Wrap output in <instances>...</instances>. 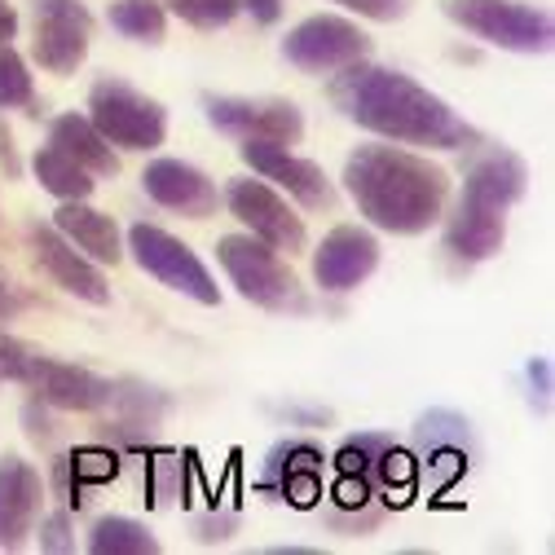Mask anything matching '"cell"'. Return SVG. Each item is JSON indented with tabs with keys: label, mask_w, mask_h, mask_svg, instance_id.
<instances>
[{
	"label": "cell",
	"mask_w": 555,
	"mask_h": 555,
	"mask_svg": "<svg viewBox=\"0 0 555 555\" xmlns=\"http://www.w3.org/2000/svg\"><path fill=\"white\" fill-rule=\"evenodd\" d=\"M36 102V85L27 72V57L14 44H0V111H18Z\"/></svg>",
	"instance_id": "83f0119b"
},
{
	"label": "cell",
	"mask_w": 555,
	"mask_h": 555,
	"mask_svg": "<svg viewBox=\"0 0 555 555\" xmlns=\"http://www.w3.org/2000/svg\"><path fill=\"white\" fill-rule=\"evenodd\" d=\"M53 230L72 247H80L93 264H119L124 260V238H119L115 217L89 207V198L85 203H62L53 212Z\"/></svg>",
	"instance_id": "ffe728a7"
},
{
	"label": "cell",
	"mask_w": 555,
	"mask_h": 555,
	"mask_svg": "<svg viewBox=\"0 0 555 555\" xmlns=\"http://www.w3.org/2000/svg\"><path fill=\"white\" fill-rule=\"evenodd\" d=\"M106 23L124 36V40H142V44H159L168 31V10L159 0H115Z\"/></svg>",
	"instance_id": "4316f807"
},
{
	"label": "cell",
	"mask_w": 555,
	"mask_h": 555,
	"mask_svg": "<svg viewBox=\"0 0 555 555\" xmlns=\"http://www.w3.org/2000/svg\"><path fill=\"white\" fill-rule=\"evenodd\" d=\"M49 142H53L62 155H72L80 168H89L93 177H115V172H119V155H115V146L93 128L89 115H76V111L57 115V119L49 124Z\"/></svg>",
	"instance_id": "7402d4cb"
},
{
	"label": "cell",
	"mask_w": 555,
	"mask_h": 555,
	"mask_svg": "<svg viewBox=\"0 0 555 555\" xmlns=\"http://www.w3.org/2000/svg\"><path fill=\"white\" fill-rule=\"evenodd\" d=\"M260 490L273 499H287L292 507H313L322 499V454L309 441L278 446L264 463Z\"/></svg>",
	"instance_id": "ac0fdd59"
},
{
	"label": "cell",
	"mask_w": 555,
	"mask_h": 555,
	"mask_svg": "<svg viewBox=\"0 0 555 555\" xmlns=\"http://www.w3.org/2000/svg\"><path fill=\"white\" fill-rule=\"evenodd\" d=\"M23 313V296L14 287V278L5 273V264H0V322H14Z\"/></svg>",
	"instance_id": "e575fe53"
},
{
	"label": "cell",
	"mask_w": 555,
	"mask_h": 555,
	"mask_svg": "<svg viewBox=\"0 0 555 555\" xmlns=\"http://www.w3.org/2000/svg\"><path fill=\"white\" fill-rule=\"evenodd\" d=\"M72 472H76V480H85V485H98V480H111L115 472H119V459H115V450H102V446H85V450H76L72 459Z\"/></svg>",
	"instance_id": "4dcf8cb0"
},
{
	"label": "cell",
	"mask_w": 555,
	"mask_h": 555,
	"mask_svg": "<svg viewBox=\"0 0 555 555\" xmlns=\"http://www.w3.org/2000/svg\"><path fill=\"white\" fill-rule=\"evenodd\" d=\"M27 247H31V260L44 269V278L53 287H62L66 296H76L85 305H111V283L106 273L80 251L66 243L53 225H27Z\"/></svg>",
	"instance_id": "8fae6325"
},
{
	"label": "cell",
	"mask_w": 555,
	"mask_h": 555,
	"mask_svg": "<svg viewBox=\"0 0 555 555\" xmlns=\"http://www.w3.org/2000/svg\"><path fill=\"white\" fill-rule=\"evenodd\" d=\"M217 260L230 273V283L238 287L243 300L269 313H309L313 300L305 296L296 269L278 256V247L251 238V234H225L217 243Z\"/></svg>",
	"instance_id": "3957f363"
},
{
	"label": "cell",
	"mask_w": 555,
	"mask_h": 555,
	"mask_svg": "<svg viewBox=\"0 0 555 555\" xmlns=\"http://www.w3.org/2000/svg\"><path fill=\"white\" fill-rule=\"evenodd\" d=\"M14 36H18V14H14V5L0 0V44H10Z\"/></svg>",
	"instance_id": "ab89813d"
},
{
	"label": "cell",
	"mask_w": 555,
	"mask_h": 555,
	"mask_svg": "<svg viewBox=\"0 0 555 555\" xmlns=\"http://www.w3.org/2000/svg\"><path fill=\"white\" fill-rule=\"evenodd\" d=\"M331 5H344V10H353L371 23H397V18H405L410 0H331Z\"/></svg>",
	"instance_id": "d6a6232c"
},
{
	"label": "cell",
	"mask_w": 555,
	"mask_h": 555,
	"mask_svg": "<svg viewBox=\"0 0 555 555\" xmlns=\"http://www.w3.org/2000/svg\"><path fill=\"white\" fill-rule=\"evenodd\" d=\"M93 18L80 0H36V40L31 57L49 76H76L89 57Z\"/></svg>",
	"instance_id": "9c48e42d"
},
{
	"label": "cell",
	"mask_w": 555,
	"mask_h": 555,
	"mask_svg": "<svg viewBox=\"0 0 555 555\" xmlns=\"http://www.w3.org/2000/svg\"><path fill=\"white\" fill-rule=\"evenodd\" d=\"M375 269H379V238L362 225H335L313 251V278L331 296L358 292Z\"/></svg>",
	"instance_id": "4fadbf2b"
},
{
	"label": "cell",
	"mask_w": 555,
	"mask_h": 555,
	"mask_svg": "<svg viewBox=\"0 0 555 555\" xmlns=\"http://www.w3.org/2000/svg\"><path fill=\"white\" fill-rule=\"evenodd\" d=\"M278 414H283V420H305V424H331V410H296V405H283Z\"/></svg>",
	"instance_id": "f35d334b"
},
{
	"label": "cell",
	"mask_w": 555,
	"mask_h": 555,
	"mask_svg": "<svg viewBox=\"0 0 555 555\" xmlns=\"http://www.w3.org/2000/svg\"><path fill=\"white\" fill-rule=\"evenodd\" d=\"M128 251L137 260V269L151 273L155 283H164L168 292L177 296H190L194 305H221V287H217V278L207 273V264L194 256L190 243H181L177 234L159 230V225H146V221H137L128 230Z\"/></svg>",
	"instance_id": "8992f818"
},
{
	"label": "cell",
	"mask_w": 555,
	"mask_h": 555,
	"mask_svg": "<svg viewBox=\"0 0 555 555\" xmlns=\"http://www.w3.org/2000/svg\"><path fill=\"white\" fill-rule=\"evenodd\" d=\"M164 10L177 14L181 23L198 27V31H217V27H230L243 10L238 0H164Z\"/></svg>",
	"instance_id": "f1b7e54d"
},
{
	"label": "cell",
	"mask_w": 555,
	"mask_h": 555,
	"mask_svg": "<svg viewBox=\"0 0 555 555\" xmlns=\"http://www.w3.org/2000/svg\"><path fill=\"white\" fill-rule=\"evenodd\" d=\"M344 190L358 212L384 234H428L450 203V177L428 155L401 151L397 142L358 146L344 159Z\"/></svg>",
	"instance_id": "7a4b0ae2"
},
{
	"label": "cell",
	"mask_w": 555,
	"mask_h": 555,
	"mask_svg": "<svg viewBox=\"0 0 555 555\" xmlns=\"http://www.w3.org/2000/svg\"><path fill=\"white\" fill-rule=\"evenodd\" d=\"M331 106L353 119L358 128L384 137L397 146H428V151H476L480 132L433 89L410 80L392 66L353 62L331 80Z\"/></svg>",
	"instance_id": "6da1fadb"
},
{
	"label": "cell",
	"mask_w": 555,
	"mask_h": 555,
	"mask_svg": "<svg viewBox=\"0 0 555 555\" xmlns=\"http://www.w3.org/2000/svg\"><path fill=\"white\" fill-rule=\"evenodd\" d=\"M0 172H5V181H18L23 177V159L14 151V132L0 124Z\"/></svg>",
	"instance_id": "8d00e7d4"
},
{
	"label": "cell",
	"mask_w": 555,
	"mask_h": 555,
	"mask_svg": "<svg viewBox=\"0 0 555 555\" xmlns=\"http://www.w3.org/2000/svg\"><path fill=\"white\" fill-rule=\"evenodd\" d=\"M335 472L349 476L375 494V485H410V454H401V446L388 433H358L339 446L335 454Z\"/></svg>",
	"instance_id": "d6986e66"
},
{
	"label": "cell",
	"mask_w": 555,
	"mask_h": 555,
	"mask_svg": "<svg viewBox=\"0 0 555 555\" xmlns=\"http://www.w3.org/2000/svg\"><path fill=\"white\" fill-rule=\"evenodd\" d=\"M23 424H27V437H31L36 446H49V441H53V420L44 414V401H40V397H31V401H27Z\"/></svg>",
	"instance_id": "836d02e7"
},
{
	"label": "cell",
	"mask_w": 555,
	"mask_h": 555,
	"mask_svg": "<svg viewBox=\"0 0 555 555\" xmlns=\"http://www.w3.org/2000/svg\"><path fill=\"white\" fill-rule=\"evenodd\" d=\"M93 555H159V538L132 516H102L89 529Z\"/></svg>",
	"instance_id": "484cf974"
},
{
	"label": "cell",
	"mask_w": 555,
	"mask_h": 555,
	"mask_svg": "<svg viewBox=\"0 0 555 555\" xmlns=\"http://www.w3.org/2000/svg\"><path fill=\"white\" fill-rule=\"evenodd\" d=\"M89 119L119 151H159L168 137V111L115 76L89 89Z\"/></svg>",
	"instance_id": "5b68a950"
},
{
	"label": "cell",
	"mask_w": 555,
	"mask_h": 555,
	"mask_svg": "<svg viewBox=\"0 0 555 555\" xmlns=\"http://www.w3.org/2000/svg\"><path fill=\"white\" fill-rule=\"evenodd\" d=\"M40 551H53V555L76 551V533H72V516L66 512H53L40 520Z\"/></svg>",
	"instance_id": "1f68e13d"
},
{
	"label": "cell",
	"mask_w": 555,
	"mask_h": 555,
	"mask_svg": "<svg viewBox=\"0 0 555 555\" xmlns=\"http://www.w3.org/2000/svg\"><path fill=\"white\" fill-rule=\"evenodd\" d=\"M441 14L467 36L507 53H546L555 40L551 14L525 0H441Z\"/></svg>",
	"instance_id": "277c9868"
},
{
	"label": "cell",
	"mask_w": 555,
	"mask_h": 555,
	"mask_svg": "<svg viewBox=\"0 0 555 555\" xmlns=\"http://www.w3.org/2000/svg\"><path fill=\"white\" fill-rule=\"evenodd\" d=\"M23 388H31V397H40L53 410H106L111 401V379H102L89 366L76 362H57L49 353H40L23 379Z\"/></svg>",
	"instance_id": "9a60e30c"
},
{
	"label": "cell",
	"mask_w": 555,
	"mask_h": 555,
	"mask_svg": "<svg viewBox=\"0 0 555 555\" xmlns=\"http://www.w3.org/2000/svg\"><path fill=\"white\" fill-rule=\"evenodd\" d=\"M106 405L115 410V428L124 437H151L164 420V410H168V397L159 388L137 384V379H119V384H111Z\"/></svg>",
	"instance_id": "603a6c76"
},
{
	"label": "cell",
	"mask_w": 555,
	"mask_h": 555,
	"mask_svg": "<svg viewBox=\"0 0 555 555\" xmlns=\"http://www.w3.org/2000/svg\"><path fill=\"white\" fill-rule=\"evenodd\" d=\"M283 57L305 76H331V72H344V66L371 57V36L349 18L313 14L283 36Z\"/></svg>",
	"instance_id": "52a82bcc"
},
{
	"label": "cell",
	"mask_w": 555,
	"mask_h": 555,
	"mask_svg": "<svg viewBox=\"0 0 555 555\" xmlns=\"http://www.w3.org/2000/svg\"><path fill=\"white\" fill-rule=\"evenodd\" d=\"M31 172H36V181H40V185H44L53 198H62V203H85V198L98 190L93 172H89V168H80L72 155H62L53 142L36 151Z\"/></svg>",
	"instance_id": "d4e9b609"
},
{
	"label": "cell",
	"mask_w": 555,
	"mask_h": 555,
	"mask_svg": "<svg viewBox=\"0 0 555 555\" xmlns=\"http://www.w3.org/2000/svg\"><path fill=\"white\" fill-rule=\"evenodd\" d=\"M142 190L168 207V212H181L190 221H203V217H212L217 212V203H221V190L217 181L198 172L194 164L185 159H155L146 172H142Z\"/></svg>",
	"instance_id": "2e32d148"
},
{
	"label": "cell",
	"mask_w": 555,
	"mask_h": 555,
	"mask_svg": "<svg viewBox=\"0 0 555 555\" xmlns=\"http://www.w3.org/2000/svg\"><path fill=\"white\" fill-rule=\"evenodd\" d=\"M225 207L234 212V221L247 225L251 238H260V243H269L278 251H305V243H309L305 221L292 212V203L264 181L234 177L225 185Z\"/></svg>",
	"instance_id": "30bf717a"
},
{
	"label": "cell",
	"mask_w": 555,
	"mask_h": 555,
	"mask_svg": "<svg viewBox=\"0 0 555 555\" xmlns=\"http://www.w3.org/2000/svg\"><path fill=\"white\" fill-rule=\"evenodd\" d=\"M207 124L238 142H278L296 146L305 137V115L283 98H203Z\"/></svg>",
	"instance_id": "ba28073f"
},
{
	"label": "cell",
	"mask_w": 555,
	"mask_h": 555,
	"mask_svg": "<svg viewBox=\"0 0 555 555\" xmlns=\"http://www.w3.org/2000/svg\"><path fill=\"white\" fill-rule=\"evenodd\" d=\"M525 190H529V164L516 151H507V146H485L472 159L467 177H463L459 203L480 207V212H503L507 217L512 207L525 198Z\"/></svg>",
	"instance_id": "5bb4252c"
},
{
	"label": "cell",
	"mask_w": 555,
	"mask_h": 555,
	"mask_svg": "<svg viewBox=\"0 0 555 555\" xmlns=\"http://www.w3.org/2000/svg\"><path fill=\"white\" fill-rule=\"evenodd\" d=\"M40 499H44L40 472L14 454L0 459V551H18L31 538Z\"/></svg>",
	"instance_id": "e0dca14e"
},
{
	"label": "cell",
	"mask_w": 555,
	"mask_h": 555,
	"mask_svg": "<svg viewBox=\"0 0 555 555\" xmlns=\"http://www.w3.org/2000/svg\"><path fill=\"white\" fill-rule=\"evenodd\" d=\"M414 441L428 459H450L459 467H467V454H472V424L463 414H450V410H428L420 424H414Z\"/></svg>",
	"instance_id": "cb8c5ba5"
},
{
	"label": "cell",
	"mask_w": 555,
	"mask_h": 555,
	"mask_svg": "<svg viewBox=\"0 0 555 555\" xmlns=\"http://www.w3.org/2000/svg\"><path fill=\"white\" fill-rule=\"evenodd\" d=\"M507 243V217L503 212H480V207L454 203V217L446 221V251L463 264L494 260Z\"/></svg>",
	"instance_id": "44dd1931"
},
{
	"label": "cell",
	"mask_w": 555,
	"mask_h": 555,
	"mask_svg": "<svg viewBox=\"0 0 555 555\" xmlns=\"http://www.w3.org/2000/svg\"><path fill=\"white\" fill-rule=\"evenodd\" d=\"M525 375H529V388H533L529 397H538V405H546V397H551V362L546 358H533Z\"/></svg>",
	"instance_id": "74e56055"
},
{
	"label": "cell",
	"mask_w": 555,
	"mask_h": 555,
	"mask_svg": "<svg viewBox=\"0 0 555 555\" xmlns=\"http://www.w3.org/2000/svg\"><path fill=\"white\" fill-rule=\"evenodd\" d=\"M36 358H40L36 344H27V339H18L10 331H0V384H23Z\"/></svg>",
	"instance_id": "f546056e"
},
{
	"label": "cell",
	"mask_w": 555,
	"mask_h": 555,
	"mask_svg": "<svg viewBox=\"0 0 555 555\" xmlns=\"http://www.w3.org/2000/svg\"><path fill=\"white\" fill-rule=\"evenodd\" d=\"M283 5H287V0H238V10L251 14V23H260V27L283 18Z\"/></svg>",
	"instance_id": "d590c367"
},
{
	"label": "cell",
	"mask_w": 555,
	"mask_h": 555,
	"mask_svg": "<svg viewBox=\"0 0 555 555\" xmlns=\"http://www.w3.org/2000/svg\"><path fill=\"white\" fill-rule=\"evenodd\" d=\"M238 155L247 159L251 172H260L264 181H273L278 190H287V198H296L309 212H326L335 207V185L331 177L313 164V159H300L292 155V146H278V142H243Z\"/></svg>",
	"instance_id": "7c38bea8"
}]
</instances>
